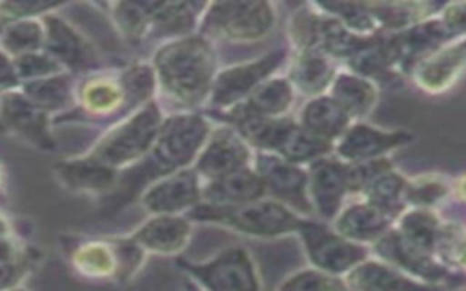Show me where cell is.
<instances>
[{
	"instance_id": "8",
	"label": "cell",
	"mask_w": 466,
	"mask_h": 291,
	"mask_svg": "<svg viewBox=\"0 0 466 291\" xmlns=\"http://www.w3.org/2000/svg\"><path fill=\"white\" fill-rule=\"evenodd\" d=\"M253 169L260 176L269 198L288 206L295 213H313L308 195V169L264 151L253 160Z\"/></svg>"
},
{
	"instance_id": "13",
	"label": "cell",
	"mask_w": 466,
	"mask_h": 291,
	"mask_svg": "<svg viewBox=\"0 0 466 291\" xmlns=\"http://www.w3.org/2000/svg\"><path fill=\"white\" fill-rule=\"evenodd\" d=\"M308 195L313 211L324 222H331L342 209L348 186L346 162L331 156H322L308 166Z\"/></svg>"
},
{
	"instance_id": "34",
	"label": "cell",
	"mask_w": 466,
	"mask_h": 291,
	"mask_svg": "<svg viewBox=\"0 0 466 291\" xmlns=\"http://www.w3.org/2000/svg\"><path fill=\"white\" fill-rule=\"evenodd\" d=\"M15 67H16L18 78H29L33 82V80L58 75L64 65L55 56L35 51V53L16 56Z\"/></svg>"
},
{
	"instance_id": "20",
	"label": "cell",
	"mask_w": 466,
	"mask_h": 291,
	"mask_svg": "<svg viewBox=\"0 0 466 291\" xmlns=\"http://www.w3.org/2000/svg\"><path fill=\"white\" fill-rule=\"evenodd\" d=\"M328 95L346 111L353 122H362L379 100V85L350 69L335 75Z\"/></svg>"
},
{
	"instance_id": "32",
	"label": "cell",
	"mask_w": 466,
	"mask_h": 291,
	"mask_svg": "<svg viewBox=\"0 0 466 291\" xmlns=\"http://www.w3.org/2000/svg\"><path fill=\"white\" fill-rule=\"evenodd\" d=\"M346 282L320 269H300L288 276L277 291H346Z\"/></svg>"
},
{
	"instance_id": "5",
	"label": "cell",
	"mask_w": 466,
	"mask_h": 291,
	"mask_svg": "<svg viewBox=\"0 0 466 291\" xmlns=\"http://www.w3.org/2000/svg\"><path fill=\"white\" fill-rule=\"evenodd\" d=\"M297 235L302 240L311 266L335 276L348 275L351 269L362 264L368 255L362 244L351 242L335 231V227H328L324 222L302 218Z\"/></svg>"
},
{
	"instance_id": "21",
	"label": "cell",
	"mask_w": 466,
	"mask_h": 291,
	"mask_svg": "<svg viewBox=\"0 0 466 291\" xmlns=\"http://www.w3.org/2000/svg\"><path fill=\"white\" fill-rule=\"evenodd\" d=\"M297 122L311 135L333 146L353 124V120L346 115V111L328 93L311 96L302 105Z\"/></svg>"
},
{
	"instance_id": "6",
	"label": "cell",
	"mask_w": 466,
	"mask_h": 291,
	"mask_svg": "<svg viewBox=\"0 0 466 291\" xmlns=\"http://www.w3.org/2000/svg\"><path fill=\"white\" fill-rule=\"evenodd\" d=\"M182 267L204 291H260L255 262L240 246L228 247L206 262L182 260Z\"/></svg>"
},
{
	"instance_id": "15",
	"label": "cell",
	"mask_w": 466,
	"mask_h": 291,
	"mask_svg": "<svg viewBox=\"0 0 466 291\" xmlns=\"http://www.w3.org/2000/svg\"><path fill=\"white\" fill-rule=\"evenodd\" d=\"M131 238L157 255H177L191 238V222L180 215H153Z\"/></svg>"
},
{
	"instance_id": "24",
	"label": "cell",
	"mask_w": 466,
	"mask_h": 291,
	"mask_svg": "<svg viewBox=\"0 0 466 291\" xmlns=\"http://www.w3.org/2000/svg\"><path fill=\"white\" fill-rule=\"evenodd\" d=\"M295 100V87L288 76H271L262 82L244 102L248 111L266 118H284Z\"/></svg>"
},
{
	"instance_id": "38",
	"label": "cell",
	"mask_w": 466,
	"mask_h": 291,
	"mask_svg": "<svg viewBox=\"0 0 466 291\" xmlns=\"http://www.w3.org/2000/svg\"><path fill=\"white\" fill-rule=\"evenodd\" d=\"M186 291H204L198 284H195V282H186Z\"/></svg>"
},
{
	"instance_id": "2",
	"label": "cell",
	"mask_w": 466,
	"mask_h": 291,
	"mask_svg": "<svg viewBox=\"0 0 466 291\" xmlns=\"http://www.w3.org/2000/svg\"><path fill=\"white\" fill-rule=\"evenodd\" d=\"M209 124L200 115H177L171 116L149 149L142 162L129 178L127 196L137 195L147 184V187L171 173L186 169L204 147L209 136Z\"/></svg>"
},
{
	"instance_id": "23",
	"label": "cell",
	"mask_w": 466,
	"mask_h": 291,
	"mask_svg": "<svg viewBox=\"0 0 466 291\" xmlns=\"http://www.w3.org/2000/svg\"><path fill=\"white\" fill-rule=\"evenodd\" d=\"M56 176L64 182V186L75 191H91V193H104L111 189L118 178L115 169L100 164L91 156L58 164Z\"/></svg>"
},
{
	"instance_id": "30",
	"label": "cell",
	"mask_w": 466,
	"mask_h": 291,
	"mask_svg": "<svg viewBox=\"0 0 466 291\" xmlns=\"http://www.w3.org/2000/svg\"><path fill=\"white\" fill-rule=\"evenodd\" d=\"M25 95L42 111L56 109L69 98V80L60 75L33 80L25 85Z\"/></svg>"
},
{
	"instance_id": "36",
	"label": "cell",
	"mask_w": 466,
	"mask_h": 291,
	"mask_svg": "<svg viewBox=\"0 0 466 291\" xmlns=\"http://www.w3.org/2000/svg\"><path fill=\"white\" fill-rule=\"evenodd\" d=\"M53 4H40V2H24V4H2L0 9L9 13L11 18H22L29 15H40L46 9H53Z\"/></svg>"
},
{
	"instance_id": "35",
	"label": "cell",
	"mask_w": 466,
	"mask_h": 291,
	"mask_svg": "<svg viewBox=\"0 0 466 291\" xmlns=\"http://www.w3.org/2000/svg\"><path fill=\"white\" fill-rule=\"evenodd\" d=\"M122 89L127 102L144 100L153 93L155 73L146 65H135L122 75Z\"/></svg>"
},
{
	"instance_id": "7",
	"label": "cell",
	"mask_w": 466,
	"mask_h": 291,
	"mask_svg": "<svg viewBox=\"0 0 466 291\" xmlns=\"http://www.w3.org/2000/svg\"><path fill=\"white\" fill-rule=\"evenodd\" d=\"M275 24V9L268 2H218L211 4L206 25L213 35L233 42L264 38Z\"/></svg>"
},
{
	"instance_id": "27",
	"label": "cell",
	"mask_w": 466,
	"mask_h": 291,
	"mask_svg": "<svg viewBox=\"0 0 466 291\" xmlns=\"http://www.w3.org/2000/svg\"><path fill=\"white\" fill-rule=\"evenodd\" d=\"M151 15V25L157 27L162 35H182L187 33L195 24V4L180 2H155L147 4Z\"/></svg>"
},
{
	"instance_id": "17",
	"label": "cell",
	"mask_w": 466,
	"mask_h": 291,
	"mask_svg": "<svg viewBox=\"0 0 466 291\" xmlns=\"http://www.w3.org/2000/svg\"><path fill=\"white\" fill-rule=\"evenodd\" d=\"M346 286L355 291H437L413 275L386 262L364 260L346 275Z\"/></svg>"
},
{
	"instance_id": "16",
	"label": "cell",
	"mask_w": 466,
	"mask_h": 291,
	"mask_svg": "<svg viewBox=\"0 0 466 291\" xmlns=\"http://www.w3.org/2000/svg\"><path fill=\"white\" fill-rule=\"evenodd\" d=\"M393 220V215L362 200L340 209L335 218V231L357 244L379 242L391 229Z\"/></svg>"
},
{
	"instance_id": "4",
	"label": "cell",
	"mask_w": 466,
	"mask_h": 291,
	"mask_svg": "<svg viewBox=\"0 0 466 291\" xmlns=\"http://www.w3.org/2000/svg\"><path fill=\"white\" fill-rule=\"evenodd\" d=\"M160 129V111L155 104H147L131 118L109 131L93 149L91 158L115 171L122 166H133L149 153Z\"/></svg>"
},
{
	"instance_id": "3",
	"label": "cell",
	"mask_w": 466,
	"mask_h": 291,
	"mask_svg": "<svg viewBox=\"0 0 466 291\" xmlns=\"http://www.w3.org/2000/svg\"><path fill=\"white\" fill-rule=\"evenodd\" d=\"M189 218L222 226L253 238H277L297 233L302 220L299 213L288 206L266 196L237 206H211L202 202L189 211Z\"/></svg>"
},
{
	"instance_id": "33",
	"label": "cell",
	"mask_w": 466,
	"mask_h": 291,
	"mask_svg": "<svg viewBox=\"0 0 466 291\" xmlns=\"http://www.w3.org/2000/svg\"><path fill=\"white\" fill-rule=\"evenodd\" d=\"M115 16L127 38L140 40L151 27V15H149L147 4H131V2L116 4Z\"/></svg>"
},
{
	"instance_id": "11",
	"label": "cell",
	"mask_w": 466,
	"mask_h": 291,
	"mask_svg": "<svg viewBox=\"0 0 466 291\" xmlns=\"http://www.w3.org/2000/svg\"><path fill=\"white\" fill-rule=\"evenodd\" d=\"M282 49L271 51L258 60L233 65L215 76L211 102L218 107H229L244 102L262 82L271 78V73L284 62Z\"/></svg>"
},
{
	"instance_id": "18",
	"label": "cell",
	"mask_w": 466,
	"mask_h": 291,
	"mask_svg": "<svg viewBox=\"0 0 466 291\" xmlns=\"http://www.w3.org/2000/svg\"><path fill=\"white\" fill-rule=\"evenodd\" d=\"M339 73L337 62L319 49H297L289 64L288 80L295 91L319 96L328 93L335 75Z\"/></svg>"
},
{
	"instance_id": "12",
	"label": "cell",
	"mask_w": 466,
	"mask_h": 291,
	"mask_svg": "<svg viewBox=\"0 0 466 291\" xmlns=\"http://www.w3.org/2000/svg\"><path fill=\"white\" fill-rule=\"evenodd\" d=\"M202 178L193 167L158 178L142 191V206L151 215L189 213L202 204Z\"/></svg>"
},
{
	"instance_id": "37",
	"label": "cell",
	"mask_w": 466,
	"mask_h": 291,
	"mask_svg": "<svg viewBox=\"0 0 466 291\" xmlns=\"http://www.w3.org/2000/svg\"><path fill=\"white\" fill-rule=\"evenodd\" d=\"M18 82V73L15 67V62L9 60V56L0 51V89H9Z\"/></svg>"
},
{
	"instance_id": "19",
	"label": "cell",
	"mask_w": 466,
	"mask_h": 291,
	"mask_svg": "<svg viewBox=\"0 0 466 291\" xmlns=\"http://www.w3.org/2000/svg\"><path fill=\"white\" fill-rule=\"evenodd\" d=\"M264 196L266 189L253 166L237 169L217 180L204 182L202 186V202L211 206L248 204Z\"/></svg>"
},
{
	"instance_id": "1",
	"label": "cell",
	"mask_w": 466,
	"mask_h": 291,
	"mask_svg": "<svg viewBox=\"0 0 466 291\" xmlns=\"http://www.w3.org/2000/svg\"><path fill=\"white\" fill-rule=\"evenodd\" d=\"M155 71L164 91L182 105L200 104L211 95L215 82V56L200 36L167 42L157 51Z\"/></svg>"
},
{
	"instance_id": "10",
	"label": "cell",
	"mask_w": 466,
	"mask_h": 291,
	"mask_svg": "<svg viewBox=\"0 0 466 291\" xmlns=\"http://www.w3.org/2000/svg\"><path fill=\"white\" fill-rule=\"evenodd\" d=\"M248 166H251L249 144L235 127L220 125L209 133L193 169L204 182H209Z\"/></svg>"
},
{
	"instance_id": "26",
	"label": "cell",
	"mask_w": 466,
	"mask_h": 291,
	"mask_svg": "<svg viewBox=\"0 0 466 291\" xmlns=\"http://www.w3.org/2000/svg\"><path fill=\"white\" fill-rule=\"evenodd\" d=\"M408 180L400 176V173L388 169L377 178H373L362 191L364 200L379 206L386 213L397 216L404 207V195H406Z\"/></svg>"
},
{
	"instance_id": "25",
	"label": "cell",
	"mask_w": 466,
	"mask_h": 291,
	"mask_svg": "<svg viewBox=\"0 0 466 291\" xmlns=\"http://www.w3.org/2000/svg\"><path fill=\"white\" fill-rule=\"evenodd\" d=\"M46 27V47L62 65L80 67L89 62V45L73 27L56 16H47Z\"/></svg>"
},
{
	"instance_id": "31",
	"label": "cell",
	"mask_w": 466,
	"mask_h": 291,
	"mask_svg": "<svg viewBox=\"0 0 466 291\" xmlns=\"http://www.w3.org/2000/svg\"><path fill=\"white\" fill-rule=\"evenodd\" d=\"M46 40L44 29L31 20H16L13 25H9L2 35V45L7 53L13 55H27L35 53L42 42Z\"/></svg>"
},
{
	"instance_id": "28",
	"label": "cell",
	"mask_w": 466,
	"mask_h": 291,
	"mask_svg": "<svg viewBox=\"0 0 466 291\" xmlns=\"http://www.w3.org/2000/svg\"><path fill=\"white\" fill-rule=\"evenodd\" d=\"M73 264L78 267V273L93 278L111 276L118 273V260L115 246L111 242H96L80 247L73 256Z\"/></svg>"
},
{
	"instance_id": "9",
	"label": "cell",
	"mask_w": 466,
	"mask_h": 291,
	"mask_svg": "<svg viewBox=\"0 0 466 291\" xmlns=\"http://www.w3.org/2000/svg\"><path fill=\"white\" fill-rule=\"evenodd\" d=\"M413 140V133L406 129H380L366 122H353L346 133L335 142L333 153L346 164H359L386 155Z\"/></svg>"
},
{
	"instance_id": "22",
	"label": "cell",
	"mask_w": 466,
	"mask_h": 291,
	"mask_svg": "<svg viewBox=\"0 0 466 291\" xmlns=\"http://www.w3.org/2000/svg\"><path fill=\"white\" fill-rule=\"evenodd\" d=\"M0 115L5 125L25 140H31L38 147H53L47 133L46 113L36 107L27 96L13 93L5 95L2 98Z\"/></svg>"
},
{
	"instance_id": "14",
	"label": "cell",
	"mask_w": 466,
	"mask_h": 291,
	"mask_svg": "<svg viewBox=\"0 0 466 291\" xmlns=\"http://www.w3.org/2000/svg\"><path fill=\"white\" fill-rule=\"evenodd\" d=\"M466 73V36L457 38L426 58H422L413 69V82L428 93H442L455 85V82Z\"/></svg>"
},
{
	"instance_id": "29",
	"label": "cell",
	"mask_w": 466,
	"mask_h": 291,
	"mask_svg": "<svg viewBox=\"0 0 466 291\" xmlns=\"http://www.w3.org/2000/svg\"><path fill=\"white\" fill-rule=\"evenodd\" d=\"M124 100L126 96L122 84H116L109 78H93L82 89V104L96 115L113 111Z\"/></svg>"
}]
</instances>
